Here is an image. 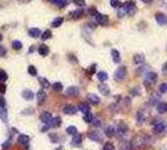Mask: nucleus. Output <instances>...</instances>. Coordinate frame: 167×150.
Listing matches in <instances>:
<instances>
[{"mask_svg": "<svg viewBox=\"0 0 167 150\" xmlns=\"http://www.w3.org/2000/svg\"><path fill=\"white\" fill-rule=\"evenodd\" d=\"M103 150H115V145L112 143H106L103 145Z\"/></svg>", "mask_w": 167, "mask_h": 150, "instance_id": "nucleus-47", "label": "nucleus"}, {"mask_svg": "<svg viewBox=\"0 0 167 150\" xmlns=\"http://www.w3.org/2000/svg\"><path fill=\"white\" fill-rule=\"evenodd\" d=\"M6 109H4V108H0V119H3L4 121H6Z\"/></svg>", "mask_w": 167, "mask_h": 150, "instance_id": "nucleus-40", "label": "nucleus"}, {"mask_svg": "<svg viewBox=\"0 0 167 150\" xmlns=\"http://www.w3.org/2000/svg\"><path fill=\"white\" fill-rule=\"evenodd\" d=\"M63 18L62 16H58V18H55L53 21H52V26L53 28H58V26H60L62 24H63Z\"/></svg>", "mask_w": 167, "mask_h": 150, "instance_id": "nucleus-28", "label": "nucleus"}, {"mask_svg": "<svg viewBox=\"0 0 167 150\" xmlns=\"http://www.w3.org/2000/svg\"><path fill=\"white\" fill-rule=\"evenodd\" d=\"M60 123H62V119L59 116H57V118H52V120L49 121L48 125L52 126V128H58L60 125Z\"/></svg>", "mask_w": 167, "mask_h": 150, "instance_id": "nucleus-16", "label": "nucleus"}, {"mask_svg": "<svg viewBox=\"0 0 167 150\" xmlns=\"http://www.w3.org/2000/svg\"><path fill=\"white\" fill-rule=\"evenodd\" d=\"M160 93L161 94H165V93H167V83H162L161 85H160Z\"/></svg>", "mask_w": 167, "mask_h": 150, "instance_id": "nucleus-48", "label": "nucleus"}, {"mask_svg": "<svg viewBox=\"0 0 167 150\" xmlns=\"http://www.w3.org/2000/svg\"><path fill=\"white\" fill-rule=\"evenodd\" d=\"M8 74H6V71L5 70H3V69H0V81L2 83H4V81H6L8 80Z\"/></svg>", "mask_w": 167, "mask_h": 150, "instance_id": "nucleus-35", "label": "nucleus"}, {"mask_svg": "<svg viewBox=\"0 0 167 150\" xmlns=\"http://www.w3.org/2000/svg\"><path fill=\"white\" fill-rule=\"evenodd\" d=\"M111 54H112V59H113V63L116 64H119L121 63V55H119V51L116 50V49H112V51H111Z\"/></svg>", "mask_w": 167, "mask_h": 150, "instance_id": "nucleus-18", "label": "nucleus"}, {"mask_svg": "<svg viewBox=\"0 0 167 150\" xmlns=\"http://www.w3.org/2000/svg\"><path fill=\"white\" fill-rule=\"evenodd\" d=\"M78 109H79V112H82L84 115H86V114H88V113H89V110H91V109H89V105H88V104H84V103L79 104Z\"/></svg>", "mask_w": 167, "mask_h": 150, "instance_id": "nucleus-25", "label": "nucleus"}, {"mask_svg": "<svg viewBox=\"0 0 167 150\" xmlns=\"http://www.w3.org/2000/svg\"><path fill=\"white\" fill-rule=\"evenodd\" d=\"M37 99H38V104H43L47 99V94L43 89H40L38 93H37Z\"/></svg>", "mask_w": 167, "mask_h": 150, "instance_id": "nucleus-11", "label": "nucleus"}, {"mask_svg": "<svg viewBox=\"0 0 167 150\" xmlns=\"http://www.w3.org/2000/svg\"><path fill=\"white\" fill-rule=\"evenodd\" d=\"M98 89H99V91L103 94V95H109V93H111V90H109V86L108 85H106V84H99L98 85Z\"/></svg>", "mask_w": 167, "mask_h": 150, "instance_id": "nucleus-24", "label": "nucleus"}, {"mask_svg": "<svg viewBox=\"0 0 167 150\" xmlns=\"http://www.w3.org/2000/svg\"><path fill=\"white\" fill-rule=\"evenodd\" d=\"M157 78H158V75H157L155 71H148V73H146L145 80H143L145 86H146V88H150V86H152V85H155L156 81H157Z\"/></svg>", "mask_w": 167, "mask_h": 150, "instance_id": "nucleus-2", "label": "nucleus"}, {"mask_svg": "<svg viewBox=\"0 0 167 150\" xmlns=\"http://www.w3.org/2000/svg\"><path fill=\"white\" fill-rule=\"evenodd\" d=\"M49 139H50L53 143H58V141H59L58 134H55V133H52V134H49Z\"/></svg>", "mask_w": 167, "mask_h": 150, "instance_id": "nucleus-41", "label": "nucleus"}, {"mask_svg": "<svg viewBox=\"0 0 167 150\" xmlns=\"http://www.w3.org/2000/svg\"><path fill=\"white\" fill-rule=\"evenodd\" d=\"M127 76V68L126 66H119L115 73V79L116 81H123Z\"/></svg>", "mask_w": 167, "mask_h": 150, "instance_id": "nucleus-4", "label": "nucleus"}, {"mask_svg": "<svg viewBox=\"0 0 167 150\" xmlns=\"http://www.w3.org/2000/svg\"><path fill=\"white\" fill-rule=\"evenodd\" d=\"M160 101H158V95H156V94H153L151 97V99L148 100V104L150 105H157Z\"/></svg>", "mask_w": 167, "mask_h": 150, "instance_id": "nucleus-31", "label": "nucleus"}, {"mask_svg": "<svg viewBox=\"0 0 167 150\" xmlns=\"http://www.w3.org/2000/svg\"><path fill=\"white\" fill-rule=\"evenodd\" d=\"M87 99L92 104H98L99 103V97H98V95H95V94H88L87 95Z\"/></svg>", "mask_w": 167, "mask_h": 150, "instance_id": "nucleus-23", "label": "nucleus"}, {"mask_svg": "<svg viewBox=\"0 0 167 150\" xmlns=\"http://www.w3.org/2000/svg\"><path fill=\"white\" fill-rule=\"evenodd\" d=\"M52 86H53V89H54L55 91H62V89H63L62 83H54Z\"/></svg>", "mask_w": 167, "mask_h": 150, "instance_id": "nucleus-45", "label": "nucleus"}, {"mask_svg": "<svg viewBox=\"0 0 167 150\" xmlns=\"http://www.w3.org/2000/svg\"><path fill=\"white\" fill-rule=\"evenodd\" d=\"M131 143H132V148L133 149H141V148L148 145L150 139H148L147 135H138V136H136V138L133 139V141H131Z\"/></svg>", "mask_w": 167, "mask_h": 150, "instance_id": "nucleus-1", "label": "nucleus"}, {"mask_svg": "<svg viewBox=\"0 0 167 150\" xmlns=\"http://www.w3.org/2000/svg\"><path fill=\"white\" fill-rule=\"evenodd\" d=\"M5 105H6V101L3 97H0V108H4L5 109Z\"/></svg>", "mask_w": 167, "mask_h": 150, "instance_id": "nucleus-53", "label": "nucleus"}, {"mask_svg": "<svg viewBox=\"0 0 167 150\" xmlns=\"http://www.w3.org/2000/svg\"><path fill=\"white\" fill-rule=\"evenodd\" d=\"M52 36V31L50 30H45L43 34H41V39L43 40H47V39H49Z\"/></svg>", "mask_w": 167, "mask_h": 150, "instance_id": "nucleus-46", "label": "nucleus"}, {"mask_svg": "<svg viewBox=\"0 0 167 150\" xmlns=\"http://www.w3.org/2000/svg\"><path fill=\"white\" fill-rule=\"evenodd\" d=\"M142 3H145V4H151L152 2H153V0H141Z\"/></svg>", "mask_w": 167, "mask_h": 150, "instance_id": "nucleus-58", "label": "nucleus"}, {"mask_svg": "<svg viewBox=\"0 0 167 150\" xmlns=\"http://www.w3.org/2000/svg\"><path fill=\"white\" fill-rule=\"evenodd\" d=\"M145 120H146V114H145V112L140 110L137 113V123L138 124H143Z\"/></svg>", "mask_w": 167, "mask_h": 150, "instance_id": "nucleus-26", "label": "nucleus"}, {"mask_svg": "<svg viewBox=\"0 0 167 150\" xmlns=\"http://www.w3.org/2000/svg\"><path fill=\"white\" fill-rule=\"evenodd\" d=\"M83 14H84V11H83V9H77V10H74V11H71V16H72L74 20H77V19H79V18H82V16H83Z\"/></svg>", "mask_w": 167, "mask_h": 150, "instance_id": "nucleus-17", "label": "nucleus"}, {"mask_svg": "<svg viewBox=\"0 0 167 150\" xmlns=\"http://www.w3.org/2000/svg\"><path fill=\"white\" fill-rule=\"evenodd\" d=\"M116 135V130L113 126H108L106 128V136H108V138H112V136Z\"/></svg>", "mask_w": 167, "mask_h": 150, "instance_id": "nucleus-29", "label": "nucleus"}, {"mask_svg": "<svg viewBox=\"0 0 167 150\" xmlns=\"http://www.w3.org/2000/svg\"><path fill=\"white\" fill-rule=\"evenodd\" d=\"M97 78H98L99 81H106L108 79V74L106 71H98L97 73Z\"/></svg>", "mask_w": 167, "mask_h": 150, "instance_id": "nucleus-30", "label": "nucleus"}, {"mask_svg": "<svg viewBox=\"0 0 167 150\" xmlns=\"http://www.w3.org/2000/svg\"><path fill=\"white\" fill-rule=\"evenodd\" d=\"M162 73L165 74V75H167V61L163 64V66H162Z\"/></svg>", "mask_w": 167, "mask_h": 150, "instance_id": "nucleus-55", "label": "nucleus"}, {"mask_svg": "<svg viewBox=\"0 0 167 150\" xmlns=\"http://www.w3.org/2000/svg\"><path fill=\"white\" fill-rule=\"evenodd\" d=\"M39 83H40V85L43 86L44 89H45V88H49V85H50L49 81H48L45 78H39Z\"/></svg>", "mask_w": 167, "mask_h": 150, "instance_id": "nucleus-36", "label": "nucleus"}, {"mask_svg": "<svg viewBox=\"0 0 167 150\" xmlns=\"http://www.w3.org/2000/svg\"><path fill=\"white\" fill-rule=\"evenodd\" d=\"M55 5H57L58 8H60V9H63L65 5H68V0H57V2L54 3Z\"/></svg>", "mask_w": 167, "mask_h": 150, "instance_id": "nucleus-34", "label": "nucleus"}, {"mask_svg": "<svg viewBox=\"0 0 167 150\" xmlns=\"http://www.w3.org/2000/svg\"><path fill=\"white\" fill-rule=\"evenodd\" d=\"M21 95H23V98H24L25 100H33V98H34V93H33L32 90H29V89L23 90Z\"/></svg>", "mask_w": 167, "mask_h": 150, "instance_id": "nucleus-14", "label": "nucleus"}, {"mask_svg": "<svg viewBox=\"0 0 167 150\" xmlns=\"http://www.w3.org/2000/svg\"><path fill=\"white\" fill-rule=\"evenodd\" d=\"M5 90H6L5 85H4V84H0V94H4V93H5Z\"/></svg>", "mask_w": 167, "mask_h": 150, "instance_id": "nucleus-56", "label": "nucleus"}, {"mask_svg": "<svg viewBox=\"0 0 167 150\" xmlns=\"http://www.w3.org/2000/svg\"><path fill=\"white\" fill-rule=\"evenodd\" d=\"M88 14L92 15V16H97V15H98V11H97L95 8H89L88 9Z\"/></svg>", "mask_w": 167, "mask_h": 150, "instance_id": "nucleus-49", "label": "nucleus"}, {"mask_svg": "<svg viewBox=\"0 0 167 150\" xmlns=\"http://www.w3.org/2000/svg\"><path fill=\"white\" fill-rule=\"evenodd\" d=\"M121 148L123 150H131L132 149V143L131 141H123L122 145H121Z\"/></svg>", "mask_w": 167, "mask_h": 150, "instance_id": "nucleus-38", "label": "nucleus"}, {"mask_svg": "<svg viewBox=\"0 0 167 150\" xmlns=\"http://www.w3.org/2000/svg\"><path fill=\"white\" fill-rule=\"evenodd\" d=\"M9 148H10V141H5V143L3 144V149L6 150V149H9Z\"/></svg>", "mask_w": 167, "mask_h": 150, "instance_id": "nucleus-57", "label": "nucleus"}, {"mask_svg": "<svg viewBox=\"0 0 167 150\" xmlns=\"http://www.w3.org/2000/svg\"><path fill=\"white\" fill-rule=\"evenodd\" d=\"M63 112H64V114H67V115H74V114L77 113V108L73 106V105H65L64 109H63Z\"/></svg>", "mask_w": 167, "mask_h": 150, "instance_id": "nucleus-12", "label": "nucleus"}, {"mask_svg": "<svg viewBox=\"0 0 167 150\" xmlns=\"http://www.w3.org/2000/svg\"><path fill=\"white\" fill-rule=\"evenodd\" d=\"M28 73H29V75H32V76H35L38 74V71H37L34 65H29V66H28Z\"/></svg>", "mask_w": 167, "mask_h": 150, "instance_id": "nucleus-37", "label": "nucleus"}, {"mask_svg": "<svg viewBox=\"0 0 167 150\" xmlns=\"http://www.w3.org/2000/svg\"><path fill=\"white\" fill-rule=\"evenodd\" d=\"M28 33H29V35L32 38H39V36H41V34H43L40 31V29H38V28H30Z\"/></svg>", "mask_w": 167, "mask_h": 150, "instance_id": "nucleus-21", "label": "nucleus"}, {"mask_svg": "<svg viewBox=\"0 0 167 150\" xmlns=\"http://www.w3.org/2000/svg\"><path fill=\"white\" fill-rule=\"evenodd\" d=\"M88 138H89L91 140H93V141H97V143L102 141V138H101L99 133H97V131H91V133L88 134Z\"/></svg>", "mask_w": 167, "mask_h": 150, "instance_id": "nucleus-13", "label": "nucleus"}, {"mask_svg": "<svg viewBox=\"0 0 167 150\" xmlns=\"http://www.w3.org/2000/svg\"><path fill=\"white\" fill-rule=\"evenodd\" d=\"M78 94H79V89L77 86H69L65 90V95H67V97H77Z\"/></svg>", "mask_w": 167, "mask_h": 150, "instance_id": "nucleus-9", "label": "nucleus"}, {"mask_svg": "<svg viewBox=\"0 0 167 150\" xmlns=\"http://www.w3.org/2000/svg\"><path fill=\"white\" fill-rule=\"evenodd\" d=\"M91 125H93V126H101V120H99V118H93V120H92V123H91Z\"/></svg>", "mask_w": 167, "mask_h": 150, "instance_id": "nucleus-44", "label": "nucleus"}, {"mask_svg": "<svg viewBox=\"0 0 167 150\" xmlns=\"http://www.w3.org/2000/svg\"><path fill=\"white\" fill-rule=\"evenodd\" d=\"M29 140H30L29 135H25V134H20V135H19V138H18V141H19L20 144H23V145L29 144Z\"/></svg>", "mask_w": 167, "mask_h": 150, "instance_id": "nucleus-22", "label": "nucleus"}, {"mask_svg": "<svg viewBox=\"0 0 167 150\" xmlns=\"http://www.w3.org/2000/svg\"><path fill=\"white\" fill-rule=\"evenodd\" d=\"M156 108H157V113H158V114H165V113L167 112V104H166V103L160 101V103L156 105Z\"/></svg>", "mask_w": 167, "mask_h": 150, "instance_id": "nucleus-19", "label": "nucleus"}, {"mask_svg": "<svg viewBox=\"0 0 167 150\" xmlns=\"http://www.w3.org/2000/svg\"><path fill=\"white\" fill-rule=\"evenodd\" d=\"M133 61L137 65H142L145 63V55H142V54H136L133 57Z\"/></svg>", "mask_w": 167, "mask_h": 150, "instance_id": "nucleus-20", "label": "nucleus"}, {"mask_svg": "<svg viewBox=\"0 0 167 150\" xmlns=\"http://www.w3.org/2000/svg\"><path fill=\"white\" fill-rule=\"evenodd\" d=\"M122 6L124 8V10H126V13H127V15H130V16H133L136 14V11H137V6H136L133 0H127L126 3L122 4Z\"/></svg>", "mask_w": 167, "mask_h": 150, "instance_id": "nucleus-3", "label": "nucleus"}, {"mask_svg": "<svg viewBox=\"0 0 167 150\" xmlns=\"http://www.w3.org/2000/svg\"><path fill=\"white\" fill-rule=\"evenodd\" d=\"M132 95H134V97H138V95L141 94V89L140 88H134V89H132Z\"/></svg>", "mask_w": 167, "mask_h": 150, "instance_id": "nucleus-50", "label": "nucleus"}, {"mask_svg": "<svg viewBox=\"0 0 167 150\" xmlns=\"http://www.w3.org/2000/svg\"><path fill=\"white\" fill-rule=\"evenodd\" d=\"M52 114L49 113V112H44V113H41V115H40V120L43 121V123H45V124H49V121L52 120Z\"/></svg>", "mask_w": 167, "mask_h": 150, "instance_id": "nucleus-15", "label": "nucleus"}, {"mask_svg": "<svg viewBox=\"0 0 167 150\" xmlns=\"http://www.w3.org/2000/svg\"><path fill=\"white\" fill-rule=\"evenodd\" d=\"M160 150H167V145H163L162 148H160Z\"/></svg>", "mask_w": 167, "mask_h": 150, "instance_id": "nucleus-59", "label": "nucleus"}, {"mask_svg": "<svg viewBox=\"0 0 167 150\" xmlns=\"http://www.w3.org/2000/svg\"><path fill=\"white\" fill-rule=\"evenodd\" d=\"M155 18H156V21H157V24H158V25L165 26V25L167 24V16L163 14V13H156Z\"/></svg>", "mask_w": 167, "mask_h": 150, "instance_id": "nucleus-6", "label": "nucleus"}, {"mask_svg": "<svg viewBox=\"0 0 167 150\" xmlns=\"http://www.w3.org/2000/svg\"><path fill=\"white\" fill-rule=\"evenodd\" d=\"M80 143H82V135H80V134L74 135L73 139H72V145H73V146H79Z\"/></svg>", "mask_w": 167, "mask_h": 150, "instance_id": "nucleus-27", "label": "nucleus"}, {"mask_svg": "<svg viewBox=\"0 0 167 150\" xmlns=\"http://www.w3.org/2000/svg\"><path fill=\"white\" fill-rule=\"evenodd\" d=\"M126 15H127V13H126V10H124V8H123V6L118 8L117 16H118V18H123V16H126Z\"/></svg>", "mask_w": 167, "mask_h": 150, "instance_id": "nucleus-39", "label": "nucleus"}, {"mask_svg": "<svg viewBox=\"0 0 167 150\" xmlns=\"http://www.w3.org/2000/svg\"><path fill=\"white\" fill-rule=\"evenodd\" d=\"M74 4L82 8V6H84V5H86V2H84V0H74Z\"/></svg>", "mask_w": 167, "mask_h": 150, "instance_id": "nucleus-51", "label": "nucleus"}, {"mask_svg": "<svg viewBox=\"0 0 167 150\" xmlns=\"http://www.w3.org/2000/svg\"><path fill=\"white\" fill-rule=\"evenodd\" d=\"M49 2H52V3H55V2H57V0H49Z\"/></svg>", "mask_w": 167, "mask_h": 150, "instance_id": "nucleus-61", "label": "nucleus"}, {"mask_svg": "<svg viewBox=\"0 0 167 150\" xmlns=\"http://www.w3.org/2000/svg\"><path fill=\"white\" fill-rule=\"evenodd\" d=\"M5 55H6V49L3 45H0V57H5Z\"/></svg>", "mask_w": 167, "mask_h": 150, "instance_id": "nucleus-52", "label": "nucleus"}, {"mask_svg": "<svg viewBox=\"0 0 167 150\" xmlns=\"http://www.w3.org/2000/svg\"><path fill=\"white\" fill-rule=\"evenodd\" d=\"M111 6L112 8H121L122 3L119 2V0H111Z\"/></svg>", "mask_w": 167, "mask_h": 150, "instance_id": "nucleus-42", "label": "nucleus"}, {"mask_svg": "<svg viewBox=\"0 0 167 150\" xmlns=\"http://www.w3.org/2000/svg\"><path fill=\"white\" fill-rule=\"evenodd\" d=\"M108 16L106 15V14H99L98 13V15L95 16V21H97V24H99V25H102V26H106L107 24H108Z\"/></svg>", "mask_w": 167, "mask_h": 150, "instance_id": "nucleus-7", "label": "nucleus"}, {"mask_svg": "<svg viewBox=\"0 0 167 150\" xmlns=\"http://www.w3.org/2000/svg\"><path fill=\"white\" fill-rule=\"evenodd\" d=\"M38 53H39V55H41V57H47L48 54H49V48H48V45L40 44V45L38 46Z\"/></svg>", "mask_w": 167, "mask_h": 150, "instance_id": "nucleus-10", "label": "nucleus"}, {"mask_svg": "<svg viewBox=\"0 0 167 150\" xmlns=\"http://www.w3.org/2000/svg\"><path fill=\"white\" fill-rule=\"evenodd\" d=\"M11 46H13L14 50H20L23 48V44H21V42H19V40H14V42L11 43Z\"/></svg>", "mask_w": 167, "mask_h": 150, "instance_id": "nucleus-32", "label": "nucleus"}, {"mask_svg": "<svg viewBox=\"0 0 167 150\" xmlns=\"http://www.w3.org/2000/svg\"><path fill=\"white\" fill-rule=\"evenodd\" d=\"M153 130H155L156 134H162V133H165V131L167 130V123H166V121H162V120L156 121L155 124H153Z\"/></svg>", "mask_w": 167, "mask_h": 150, "instance_id": "nucleus-5", "label": "nucleus"}, {"mask_svg": "<svg viewBox=\"0 0 167 150\" xmlns=\"http://www.w3.org/2000/svg\"><path fill=\"white\" fill-rule=\"evenodd\" d=\"M127 131H128V126L124 124V123H119L118 126H117V133H118V135H119V136H124V135L127 134Z\"/></svg>", "mask_w": 167, "mask_h": 150, "instance_id": "nucleus-8", "label": "nucleus"}, {"mask_svg": "<svg viewBox=\"0 0 167 150\" xmlns=\"http://www.w3.org/2000/svg\"><path fill=\"white\" fill-rule=\"evenodd\" d=\"M94 70H95V64H93V65L91 66V69H88V74H89V76H91V74H93V73H94Z\"/></svg>", "mask_w": 167, "mask_h": 150, "instance_id": "nucleus-54", "label": "nucleus"}, {"mask_svg": "<svg viewBox=\"0 0 167 150\" xmlns=\"http://www.w3.org/2000/svg\"><path fill=\"white\" fill-rule=\"evenodd\" d=\"M93 115L91 114V113H88V114H86L84 115V118H83V120H84L86 123H88V124H91V123H92V120H93Z\"/></svg>", "mask_w": 167, "mask_h": 150, "instance_id": "nucleus-43", "label": "nucleus"}, {"mask_svg": "<svg viewBox=\"0 0 167 150\" xmlns=\"http://www.w3.org/2000/svg\"><path fill=\"white\" fill-rule=\"evenodd\" d=\"M67 134H69V135H77L78 134V130H77V128L76 126H68L67 128Z\"/></svg>", "mask_w": 167, "mask_h": 150, "instance_id": "nucleus-33", "label": "nucleus"}, {"mask_svg": "<svg viewBox=\"0 0 167 150\" xmlns=\"http://www.w3.org/2000/svg\"><path fill=\"white\" fill-rule=\"evenodd\" d=\"M2 40H3V35H2V34H0V42H2Z\"/></svg>", "mask_w": 167, "mask_h": 150, "instance_id": "nucleus-60", "label": "nucleus"}]
</instances>
